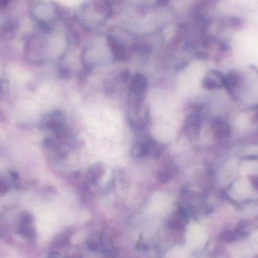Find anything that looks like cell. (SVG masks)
Returning <instances> with one entry per match:
<instances>
[{
	"mask_svg": "<svg viewBox=\"0 0 258 258\" xmlns=\"http://www.w3.org/2000/svg\"><path fill=\"white\" fill-rule=\"evenodd\" d=\"M147 89V78L142 74L134 76L131 82V92L137 96H141Z\"/></svg>",
	"mask_w": 258,
	"mask_h": 258,
	"instance_id": "obj_1",
	"label": "cell"
},
{
	"mask_svg": "<svg viewBox=\"0 0 258 258\" xmlns=\"http://www.w3.org/2000/svg\"><path fill=\"white\" fill-rule=\"evenodd\" d=\"M150 150V146L146 143H138L134 146L133 149H132V154L135 157H144L148 154Z\"/></svg>",
	"mask_w": 258,
	"mask_h": 258,
	"instance_id": "obj_5",
	"label": "cell"
},
{
	"mask_svg": "<svg viewBox=\"0 0 258 258\" xmlns=\"http://www.w3.org/2000/svg\"><path fill=\"white\" fill-rule=\"evenodd\" d=\"M253 184L255 186L257 189H258V177H253Z\"/></svg>",
	"mask_w": 258,
	"mask_h": 258,
	"instance_id": "obj_9",
	"label": "cell"
},
{
	"mask_svg": "<svg viewBox=\"0 0 258 258\" xmlns=\"http://www.w3.org/2000/svg\"><path fill=\"white\" fill-rule=\"evenodd\" d=\"M108 44L110 50L117 60H122L126 57V51L123 45L113 36H109Z\"/></svg>",
	"mask_w": 258,
	"mask_h": 258,
	"instance_id": "obj_3",
	"label": "cell"
},
{
	"mask_svg": "<svg viewBox=\"0 0 258 258\" xmlns=\"http://www.w3.org/2000/svg\"><path fill=\"white\" fill-rule=\"evenodd\" d=\"M12 0H0V9L6 7Z\"/></svg>",
	"mask_w": 258,
	"mask_h": 258,
	"instance_id": "obj_7",
	"label": "cell"
},
{
	"mask_svg": "<svg viewBox=\"0 0 258 258\" xmlns=\"http://www.w3.org/2000/svg\"><path fill=\"white\" fill-rule=\"evenodd\" d=\"M168 2H169V0H157L158 5L162 6L168 4Z\"/></svg>",
	"mask_w": 258,
	"mask_h": 258,
	"instance_id": "obj_8",
	"label": "cell"
},
{
	"mask_svg": "<svg viewBox=\"0 0 258 258\" xmlns=\"http://www.w3.org/2000/svg\"><path fill=\"white\" fill-rule=\"evenodd\" d=\"M103 169L101 166H97L92 167V170L89 171L88 173L87 176H86V178L89 181H90L91 183H93L94 182H96L97 180H98V178L101 177L103 174Z\"/></svg>",
	"mask_w": 258,
	"mask_h": 258,
	"instance_id": "obj_6",
	"label": "cell"
},
{
	"mask_svg": "<svg viewBox=\"0 0 258 258\" xmlns=\"http://www.w3.org/2000/svg\"><path fill=\"white\" fill-rule=\"evenodd\" d=\"M212 128L215 135L219 138H226L230 135V128L229 125L219 119H216L215 122H213Z\"/></svg>",
	"mask_w": 258,
	"mask_h": 258,
	"instance_id": "obj_4",
	"label": "cell"
},
{
	"mask_svg": "<svg viewBox=\"0 0 258 258\" xmlns=\"http://www.w3.org/2000/svg\"><path fill=\"white\" fill-rule=\"evenodd\" d=\"M225 83L224 77L218 72H212L204 79L203 86L207 89H215L221 88Z\"/></svg>",
	"mask_w": 258,
	"mask_h": 258,
	"instance_id": "obj_2",
	"label": "cell"
}]
</instances>
